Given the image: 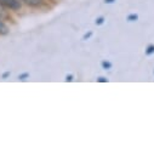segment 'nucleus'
Returning a JSON list of instances; mask_svg holds the SVG:
<instances>
[{
  "mask_svg": "<svg viewBox=\"0 0 154 154\" xmlns=\"http://www.w3.org/2000/svg\"><path fill=\"white\" fill-rule=\"evenodd\" d=\"M137 18H138V17H137V15H130V16L128 17V20H129V21H136Z\"/></svg>",
  "mask_w": 154,
  "mask_h": 154,
  "instance_id": "obj_6",
  "label": "nucleus"
},
{
  "mask_svg": "<svg viewBox=\"0 0 154 154\" xmlns=\"http://www.w3.org/2000/svg\"><path fill=\"white\" fill-rule=\"evenodd\" d=\"M8 33H9V27L0 18V35H6Z\"/></svg>",
  "mask_w": 154,
  "mask_h": 154,
  "instance_id": "obj_3",
  "label": "nucleus"
},
{
  "mask_svg": "<svg viewBox=\"0 0 154 154\" xmlns=\"http://www.w3.org/2000/svg\"><path fill=\"white\" fill-rule=\"evenodd\" d=\"M90 35H91V33H88V34H85V35H84V40L86 39V38H89Z\"/></svg>",
  "mask_w": 154,
  "mask_h": 154,
  "instance_id": "obj_12",
  "label": "nucleus"
},
{
  "mask_svg": "<svg viewBox=\"0 0 154 154\" xmlns=\"http://www.w3.org/2000/svg\"><path fill=\"white\" fill-rule=\"evenodd\" d=\"M23 2L28 6H32V8H38L43 4V0H23Z\"/></svg>",
  "mask_w": 154,
  "mask_h": 154,
  "instance_id": "obj_2",
  "label": "nucleus"
},
{
  "mask_svg": "<svg viewBox=\"0 0 154 154\" xmlns=\"http://www.w3.org/2000/svg\"><path fill=\"white\" fill-rule=\"evenodd\" d=\"M98 82H101V83H107V79H106V78H100Z\"/></svg>",
  "mask_w": 154,
  "mask_h": 154,
  "instance_id": "obj_10",
  "label": "nucleus"
},
{
  "mask_svg": "<svg viewBox=\"0 0 154 154\" xmlns=\"http://www.w3.org/2000/svg\"><path fill=\"white\" fill-rule=\"evenodd\" d=\"M27 76H28V74H27V73L21 74V75H20V79H21V80H24V78H27Z\"/></svg>",
  "mask_w": 154,
  "mask_h": 154,
  "instance_id": "obj_8",
  "label": "nucleus"
},
{
  "mask_svg": "<svg viewBox=\"0 0 154 154\" xmlns=\"http://www.w3.org/2000/svg\"><path fill=\"white\" fill-rule=\"evenodd\" d=\"M0 5L5 9L12 10V11H17L22 6L20 0H0Z\"/></svg>",
  "mask_w": 154,
  "mask_h": 154,
  "instance_id": "obj_1",
  "label": "nucleus"
},
{
  "mask_svg": "<svg viewBox=\"0 0 154 154\" xmlns=\"http://www.w3.org/2000/svg\"><path fill=\"white\" fill-rule=\"evenodd\" d=\"M103 21H104V18H103V17H100V18L96 20V24H102Z\"/></svg>",
  "mask_w": 154,
  "mask_h": 154,
  "instance_id": "obj_7",
  "label": "nucleus"
},
{
  "mask_svg": "<svg viewBox=\"0 0 154 154\" xmlns=\"http://www.w3.org/2000/svg\"><path fill=\"white\" fill-rule=\"evenodd\" d=\"M102 66H103V68H106V69H109V68L112 67V64H110L109 62H106V61L102 62Z\"/></svg>",
  "mask_w": 154,
  "mask_h": 154,
  "instance_id": "obj_5",
  "label": "nucleus"
},
{
  "mask_svg": "<svg viewBox=\"0 0 154 154\" xmlns=\"http://www.w3.org/2000/svg\"><path fill=\"white\" fill-rule=\"evenodd\" d=\"M152 54H154V45H149L146 50V55H152Z\"/></svg>",
  "mask_w": 154,
  "mask_h": 154,
  "instance_id": "obj_4",
  "label": "nucleus"
},
{
  "mask_svg": "<svg viewBox=\"0 0 154 154\" xmlns=\"http://www.w3.org/2000/svg\"><path fill=\"white\" fill-rule=\"evenodd\" d=\"M72 80H73V75H67L66 82H72Z\"/></svg>",
  "mask_w": 154,
  "mask_h": 154,
  "instance_id": "obj_9",
  "label": "nucleus"
},
{
  "mask_svg": "<svg viewBox=\"0 0 154 154\" xmlns=\"http://www.w3.org/2000/svg\"><path fill=\"white\" fill-rule=\"evenodd\" d=\"M113 2H114V0H104L106 4H110V3H113Z\"/></svg>",
  "mask_w": 154,
  "mask_h": 154,
  "instance_id": "obj_11",
  "label": "nucleus"
}]
</instances>
